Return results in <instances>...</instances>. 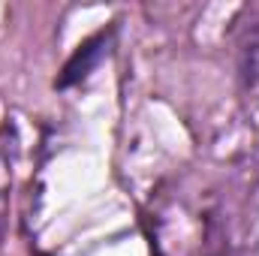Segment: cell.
<instances>
[{"instance_id": "obj_1", "label": "cell", "mask_w": 259, "mask_h": 256, "mask_svg": "<svg viewBox=\"0 0 259 256\" xmlns=\"http://www.w3.org/2000/svg\"><path fill=\"white\" fill-rule=\"evenodd\" d=\"M112 42H115V27H106V30H100V33L88 36V39H84V42L69 55V61L64 64L61 75H58V81H55V88L66 91V88H72V84L84 81L97 66L109 58Z\"/></svg>"}, {"instance_id": "obj_2", "label": "cell", "mask_w": 259, "mask_h": 256, "mask_svg": "<svg viewBox=\"0 0 259 256\" xmlns=\"http://www.w3.org/2000/svg\"><path fill=\"white\" fill-rule=\"evenodd\" d=\"M241 75L247 84H259V24L250 30V36L241 49Z\"/></svg>"}]
</instances>
